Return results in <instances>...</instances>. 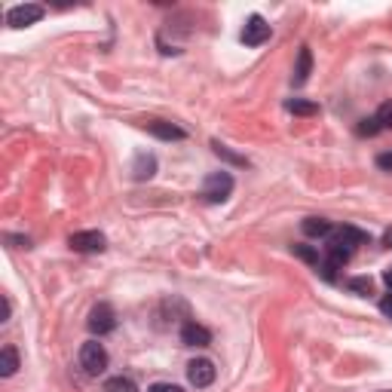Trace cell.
I'll return each instance as SVG.
<instances>
[{
    "label": "cell",
    "instance_id": "6da1fadb",
    "mask_svg": "<svg viewBox=\"0 0 392 392\" xmlns=\"http://www.w3.org/2000/svg\"><path fill=\"white\" fill-rule=\"evenodd\" d=\"M200 193H202L205 202H224V200H230V193H233V175L224 172V169L205 175Z\"/></svg>",
    "mask_w": 392,
    "mask_h": 392
},
{
    "label": "cell",
    "instance_id": "7a4b0ae2",
    "mask_svg": "<svg viewBox=\"0 0 392 392\" xmlns=\"http://www.w3.org/2000/svg\"><path fill=\"white\" fill-rule=\"evenodd\" d=\"M80 368L89 377H98V374L107 371V349L98 340H86L80 347Z\"/></svg>",
    "mask_w": 392,
    "mask_h": 392
},
{
    "label": "cell",
    "instance_id": "3957f363",
    "mask_svg": "<svg viewBox=\"0 0 392 392\" xmlns=\"http://www.w3.org/2000/svg\"><path fill=\"white\" fill-rule=\"evenodd\" d=\"M86 325H89V331H92V334H98V337L111 334V331L116 328V312H114V307H111V303H95Z\"/></svg>",
    "mask_w": 392,
    "mask_h": 392
},
{
    "label": "cell",
    "instance_id": "277c9868",
    "mask_svg": "<svg viewBox=\"0 0 392 392\" xmlns=\"http://www.w3.org/2000/svg\"><path fill=\"white\" fill-rule=\"evenodd\" d=\"M43 13H46V9L40 4H18V6H13L6 13V25L9 28H28V25L40 22Z\"/></svg>",
    "mask_w": 392,
    "mask_h": 392
},
{
    "label": "cell",
    "instance_id": "5b68a950",
    "mask_svg": "<svg viewBox=\"0 0 392 392\" xmlns=\"http://www.w3.org/2000/svg\"><path fill=\"white\" fill-rule=\"evenodd\" d=\"M67 245H71L74 251L92 254V251H104L107 249V239H104V233H98V230H80V233H71Z\"/></svg>",
    "mask_w": 392,
    "mask_h": 392
},
{
    "label": "cell",
    "instance_id": "8992f818",
    "mask_svg": "<svg viewBox=\"0 0 392 392\" xmlns=\"http://www.w3.org/2000/svg\"><path fill=\"white\" fill-rule=\"evenodd\" d=\"M239 40H242L245 46H261V43H267V40H270V25L263 22L261 16H251L249 22H245V28H242Z\"/></svg>",
    "mask_w": 392,
    "mask_h": 392
},
{
    "label": "cell",
    "instance_id": "52a82bcc",
    "mask_svg": "<svg viewBox=\"0 0 392 392\" xmlns=\"http://www.w3.org/2000/svg\"><path fill=\"white\" fill-rule=\"evenodd\" d=\"M187 377H190V383L196 389L212 386L214 383V365H212L209 359H193L190 365H187Z\"/></svg>",
    "mask_w": 392,
    "mask_h": 392
},
{
    "label": "cell",
    "instance_id": "ba28073f",
    "mask_svg": "<svg viewBox=\"0 0 392 392\" xmlns=\"http://www.w3.org/2000/svg\"><path fill=\"white\" fill-rule=\"evenodd\" d=\"M181 343L184 347H209L212 343V331L196 322H184L181 325Z\"/></svg>",
    "mask_w": 392,
    "mask_h": 392
},
{
    "label": "cell",
    "instance_id": "9c48e42d",
    "mask_svg": "<svg viewBox=\"0 0 392 392\" xmlns=\"http://www.w3.org/2000/svg\"><path fill=\"white\" fill-rule=\"evenodd\" d=\"M144 126H147V132L156 135V138H163V141H184V138H187V132H184L181 126L165 123V120H151V123H144Z\"/></svg>",
    "mask_w": 392,
    "mask_h": 392
},
{
    "label": "cell",
    "instance_id": "30bf717a",
    "mask_svg": "<svg viewBox=\"0 0 392 392\" xmlns=\"http://www.w3.org/2000/svg\"><path fill=\"white\" fill-rule=\"evenodd\" d=\"M156 175V156L153 153H135V160H132V178L135 181H151Z\"/></svg>",
    "mask_w": 392,
    "mask_h": 392
},
{
    "label": "cell",
    "instance_id": "8fae6325",
    "mask_svg": "<svg viewBox=\"0 0 392 392\" xmlns=\"http://www.w3.org/2000/svg\"><path fill=\"white\" fill-rule=\"evenodd\" d=\"M310 71H312V53H310V46H300V53H298V67H294V86H303L310 80Z\"/></svg>",
    "mask_w": 392,
    "mask_h": 392
},
{
    "label": "cell",
    "instance_id": "7c38bea8",
    "mask_svg": "<svg viewBox=\"0 0 392 392\" xmlns=\"http://www.w3.org/2000/svg\"><path fill=\"white\" fill-rule=\"evenodd\" d=\"M325 249H328V261L331 263H334V267H343V263H347L349 258H352V245H347V242H343V239H331L328 245H325Z\"/></svg>",
    "mask_w": 392,
    "mask_h": 392
},
{
    "label": "cell",
    "instance_id": "4fadbf2b",
    "mask_svg": "<svg viewBox=\"0 0 392 392\" xmlns=\"http://www.w3.org/2000/svg\"><path fill=\"white\" fill-rule=\"evenodd\" d=\"M303 227V233L307 236H312V239H325V236H331L334 233V227H331V221H325V218H307L300 224Z\"/></svg>",
    "mask_w": 392,
    "mask_h": 392
},
{
    "label": "cell",
    "instance_id": "5bb4252c",
    "mask_svg": "<svg viewBox=\"0 0 392 392\" xmlns=\"http://www.w3.org/2000/svg\"><path fill=\"white\" fill-rule=\"evenodd\" d=\"M18 371V352L16 347H4L0 349V377H13Z\"/></svg>",
    "mask_w": 392,
    "mask_h": 392
},
{
    "label": "cell",
    "instance_id": "9a60e30c",
    "mask_svg": "<svg viewBox=\"0 0 392 392\" xmlns=\"http://www.w3.org/2000/svg\"><path fill=\"white\" fill-rule=\"evenodd\" d=\"M337 239H343L347 245H352V249H356V245H365V242H371V236H368L365 230L349 227V224H343V227L337 230Z\"/></svg>",
    "mask_w": 392,
    "mask_h": 392
},
{
    "label": "cell",
    "instance_id": "2e32d148",
    "mask_svg": "<svg viewBox=\"0 0 392 392\" xmlns=\"http://www.w3.org/2000/svg\"><path fill=\"white\" fill-rule=\"evenodd\" d=\"M104 392H138V386H135L132 377L116 374V377H107L104 380Z\"/></svg>",
    "mask_w": 392,
    "mask_h": 392
},
{
    "label": "cell",
    "instance_id": "e0dca14e",
    "mask_svg": "<svg viewBox=\"0 0 392 392\" xmlns=\"http://www.w3.org/2000/svg\"><path fill=\"white\" fill-rule=\"evenodd\" d=\"M285 107L291 114H298V116H312V114H319V104L316 102H303V98H291V102H285Z\"/></svg>",
    "mask_w": 392,
    "mask_h": 392
},
{
    "label": "cell",
    "instance_id": "ac0fdd59",
    "mask_svg": "<svg viewBox=\"0 0 392 392\" xmlns=\"http://www.w3.org/2000/svg\"><path fill=\"white\" fill-rule=\"evenodd\" d=\"M212 151L221 156V160H227V163H233V165H249V160L245 156H239V153H233L227 144H221V141H212Z\"/></svg>",
    "mask_w": 392,
    "mask_h": 392
},
{
    "label": "cell",
    "instance_id": "d6986e66",
    "mask_svg": "<svg viewBox=\"0 0 392 392\" xmlns=\"http://www.w3.org/2000/svg\"><path fill=\"white\" fill-rule=\"evenodd\" d=\"M294 258H300L303 263H310V267H319V251L312 249V245H291Z\"/></svg>",
    "mask_w": 392,
    "mask_h": 392
},
{
    "label": "cell",
    "instance_id": "ffe728a7",
    "mask_svg": "<svg viewBox=\"0 0 392 392\" xmlns=\"http://www.w3.org/2000/svg\"><path fill=\"white\" fill-rule=\"evenodd\" d=\"M356 132L361 135V138H374L377 132H383V126H380L377 116H368V120H361V123L356 126Z\"/></svg>",
    "mask_w": 392,
    "mask_h": 392
},
{
    "label": "cell",
    "instance_id": "44dd1931",
    "mask_svg": "<svg viewBox=\"0 0 392 392\" xmlns=\"http://www.w3.org/2000/svg\"><path fill=\"white\" fill-rule=\"evenodd\" d=\"M347 288L356 291V294H371V291H374V282H371L368 276H356V279L347 282Z\"/></svg>",
    "mask_w": 392,
    "mask_h": 392
},
{
    "label": "cell",
    "instance_id": "7402d4cb",
    "mask_svg": "<svg viewBox=\"0 0 392 392\" xmlns=\"http://www.w3.org/2000/svg\"><path fill=\"white\" fill-rule=\"evenodd\" d=\"M377 120H380V126L383 129H392V102H386V104H380V111L374 114Z\"/></svg>",
    "mask_w": 392,
    "mask_h": 392
},
{
    "label": "cell",
    "instance_id": "603a6c76",
    "mask_svg": "<svg viewBox=\"0 0 392 392\" xmlns=\"http://www.w3.org/2000/svg\"><path fill=\"white\" fill-rule=\"evenodd\" d=\"M147 392H184L178 383H151Z\"/></svg>",
    "mask_w": 392,
    "mask_h": 392
},
{
    "label": "cell",
    "instance_id": "cb8c5ba5",
    "mask_svg": "<svg viewBox=\"0 0 392 392\" xmlns=\"http://www.w3.org/2000/svg\"><path fill=\"white\" fill-rule=\"evenodd\" d=\"M377 165H380L383 172H392V151H389V153H380V156H377Z\"/></svg>",
    "mask_w": 392,
    "mask_h": 392
},
{
    "label": "cell",
    "instance_id": "d4e9b609",
    "mask_svg": "<svg viewBox=\"0 0 392 392\" xmlns=\"http://www.w3.org/2000/svg\"><path fill=\"white\" fill-rule=\"evenodd\" d=\"M380 312H383V316H389V319H392V294H386V298L380 300Z\"/></svg>",
    "mask_w": 392,
    "mask_h": 392
},
{
    "label": "cell",
    "instance_id": "484cf974",
    "mask_svg": "<svg viewBox=\"0 0 392 392\" xmlns=\"http://www.w3.org/2000/svg\"><path fill=\"white\" fill-rule=\"evenodd\" d=\"M6 242H16V249H22V245L28 249V245H31V239H28V236H6Z\"/></svg>",
    "mask_w": 392,
    "mask_h": 392
},
{
    "label": "cell",
    "instance_id": "4316f807",
    "mask_svg": "<svg viewBox=\"0 0 392 392\" xmlns=\"http://www.w3.org/2000/svg\"><path fill=\"white\" fill-rule=\"evenodd\" d=\"M9 310H13V307H9V298H4V322L9 319Z\"/></svg>",
    "mask_w": 392,
    "mask_h": 392
},
{
    "label": "cell",
    "instance_id": "83f0119b",
    "mask_svg": "<svg viewBox=\"0 0 392 392\" xmlns=\"http://www.w3.org/2000/svg\"><path fill=\"white\" fill-rule=\"evenodd\" d=\"M383 279H386V285H389V288H392V267H389V270H386V273H383Z\"/></svg>",
    "mask_w": 392,
    "mask_h": 392
}]
</instances>
